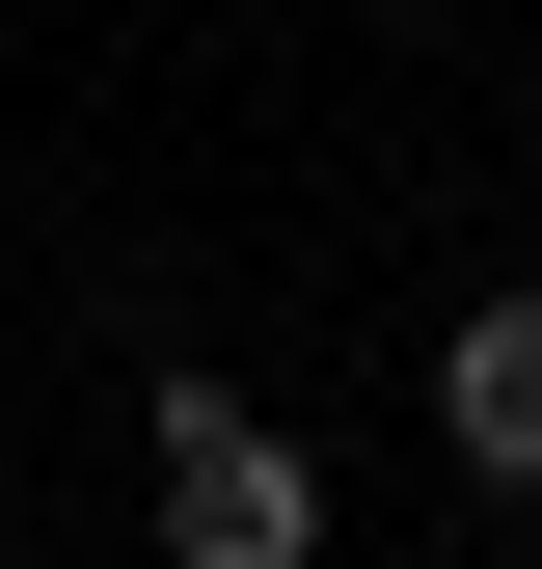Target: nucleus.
Returning <instances> with one entry per match:
<instances>
[{
  "mask_svg": "<svg viewBox=\"0 0 542 569\" xmlns=\"http://www.w3.org/2000/svg\"><path fill=\"white\" fill-rule=\"evenodd\" d=\"M434 435H461V488H542V299H489L434 352Z\"/></svg>",
  "mask_w": 542,
  "mask_h": 569,
  "instance_id": "f03ea898",
  "label": "nucleus"
},
{
  "mask_svg": "<svg viewBox=\"0 0 542 569\" xmlns=\"http://www.w3.org/2000/svg\"><path fill=\"white\" fill-rule=\"evenodd\" d=\"M136 435H163V569H325V461L271 435L244 380H163Z\"/></svg>",
  "mask_w": 542,
  "mask_h": 569,
  "instance_id": "f257e3e1",
  "label": "nucleus"
}]
</instances>
